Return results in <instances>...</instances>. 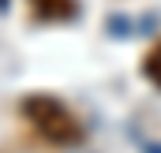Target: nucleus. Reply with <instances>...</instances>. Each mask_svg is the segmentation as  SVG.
Returning a JSON list of instances; mask_svg holds the SVG:
<instances>
[{
    "label": "nucleus",
    "mask_w": 161,
    "mask_h": 153,
    "mask_svg": "<svg viewBox=\"0 0 161 153\" xmlns=\"http://www.w3.org/2000/svg\"><path fill=\"white\" fill-rule=\"evenodd\" d=\"M26 4H30V15L41 23H68L79 15L75 0H26Z\"/></svg>",
    "instance_id": "obj_2"
},
{
    "label": "nucleus",
    "mask_w": 161,
    "mask_h": 153,
    "mask_svg": "<svg viewBox=\"0 0 161 153\" xmlns=\"http://www.w3.org/2000/svg\"><path fill=\"white\" fill-rule=\"evenodd\" d=\"M142 75L161 90V41H154V45L146 49V56H142Z\"/></svg>",
    "instance_id": "obj_3"
},
{
    "label": "nucleus",
    "mask_w": 161,
    "mask_h": 153,
    "mask_svg": "<svg viewBox=\"0 0 161 153\" xmlns=\"http://www.w3.org/2000/svg\"><path fill=\"white\" fill-rule=\"evenodd\" d=\"M23 119L38 131L45 142L53 146H79L82 142V123L71 116V108L64 101H56L53 93H26L19 105Z\"/></svg>",
    "instance_id": "obj_1"
}]
</instances>
